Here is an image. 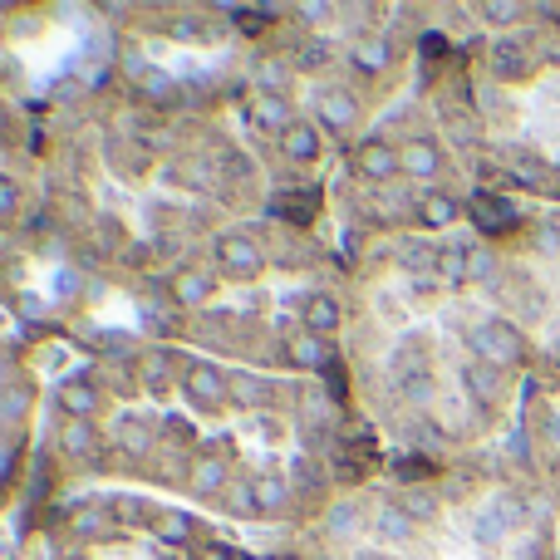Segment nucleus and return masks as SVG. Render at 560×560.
<instances>
[{
	"mask_svg": "<svg viewBox=\"0 0 560 560\" xmlns=\"http://www.w3.org/2000/svg\"><path fill=\"white\" fill-rule=\"evenodd\" d=\"M59 443H64V452H94V428L89 423H64V433H59Z\"/></svg>",
	"mask_w": 560,
	"mask_h": 560,
	"instance_id": "obj_23",
	"label": "nucleus"
},
{
	"mask_svg": "<svg viewBox=\"0 0 560 560\" xmlns=\"http://www.w3.org/2000/svg\"><path fill=\"white\" fill-rule=\"evenodd\" d=\"M300 315H305V330H310V335H330V330H339L335 295H310V300L300 305Z\"/></svg>",
	"mask_w": 560,
	"mask_h": 560,
	"instance_id": "obj_9",
	"label": "nucleus"
},
{
	"mask_svg": "<svg viewBox=\"0 0 560 560\" xmlns=\"http://www.w3.org/2000/svg\"><path fill=\"white\" fill-rule=\"evenodd\" d=\"M256 123H261V128H276V133H285L295 118H290V109H285V99H276V94H271V99H261V104H256Z\"/></svg>",
	"mask_w": 560,
	"mask_h": 560,
	"instance_id": "obj_18",
	"label": "nucleus"
},
{
	"mask_svg": "<svg viewBox=\"0 0 560 560\" xmlns=\"http://www.w3.org/2000/svg\"><path fill=\"white\" fill-rule=\"evenodd\" d=\"M354 168L364 172L369 182H389V177H403V153H398V143L369 138V143H359V153H354Z\"/></svg>",
	"mask_w": 560,
	"mask_h": 560,
	"instance_id": "obj_4",
	"label": "nucleus"
},
{
	"mask_svg": "<svg viewBox=\"0 0 560 560\" xmlns=\"http://www.w3.org/2000/svg\"><path fill=\"white\" fill-rule=\"evenodd\" d=\"M187 487L202 492V497H207V492H222L226 487V457H197L192 472H187Z\"/></svg>",
	"mask_w": 560,
	"mask_h": 560,
	"instance_id": "obj_10",
	"label": "nucleus"
},
{
	"mask_svg": "<svg viewBox=\"0 0 560 560\" xmlns=\"http://www.w3.org/2000/svg\"><path fill=\"white\" fill-rule=\"evenodd\" d=\"M182 393H187L197 408H222V403H231V393H226V374L222 369H212V364H187V374H182Z\"/></svg>",
	"mask_w": 560,
	"mask_h": 560,
	"instance_id": "obj_3",
	"label": "nucleus"
},
{
	"mask_svg": "<svg viewBox=\"0 0 560 560\" xmlns=\"http://www.w3.org/2000/svg\"><path fill=\"white\" fill-rule=\"evenodd\" d=\"M109 438H113V448H123L128 457H143L148 452V423L143 418H118Z\"/></svg>",
	"mask_w": 560,
	"mask_h": 560,
	"instance_id": "obj_12",
	"label": "nucleus"
},
{
	"mask_svg": "<svg viewBox=\"0 0 560 560\" xmlns=\"http://www.w3.org/2000/svg\"><path fill=\"white\" fill-rule=\"evenodd\" d=\"M217 261L226 266V276H241L251 280L256 271H261V246L251 241V236H241V231H231V236H222L217 241Z\"/></svg>",
	"mask_w": 560,
	"mask_h": 560,
	"instance_id": "obj_5",
	"label": "nucleus"
},
{
	"mask_svg": "<svg viewBox=\"0 0 560 560\" xmlns=\"http://www.w3.org/2000/svg\"><path fill=\"white\" fill-rule=\"evenodd\" d=\"M389 59H393V50L384 45V35H369V40H359V45H354V64H359L364 74H379Z\"/></svg>",
	"mask_w": 560,
	"mask_h": 560,
	"instance_id": "obj_15",
	"label": "nucleus"
},
{
	"mask_svg": "<svg viewBox=\"0 0 560 560\" xmlns=\"http://www.w3.org/2000/svg\"><path fill=\"white\" fill-rule=\"evenodd\" d=\"M15 212H20V187L0 177V222H15Z\"/></svg>",
	"mask_w": 560,
	"mask_h": 560,
	"instance_id": "obj_25",
	"label": "nucleus"
},
{
	"mask_svg": "<svg viewBox=\"0 0 560 560\" xmlns=\"http://www.w3.org/2000/svg\"><path fill=\"white\" fill-rule=\"evenodd\" d=\"M448 128L477 197L560 212V5H521L511 25H482L457 59Z\"/></svg>",
	"mask_w": 560,
	"mask_h": 560,
	"instance_id": "obj_1",
	"label": "nucleus"
},
{
	"mask_svg": "<svg viewBox=\"0 0 560 560\" xmlns=\"http://www.w3.org/2000/svg\"><path fill=\"white\" fill-rule=\"evenodd\" d=\"M320 118H325V128L344 133V128L354 123V99H349V94H325V99H320Z\"/></svg>",
	"mask_w": 560,
	"mask_h": 560,
	"instance_id": "obj_17",
	"label": "nucleus"
},
{
	"mask_svg": "<svg viewBox=\"0 0 560 560\" xmlns=\"http://www.w3.org/2000/svg\"><path fill=\"white\" fill-rule=\"evenodd\" d=\"M285 354H290V364H295V369H315V364H320V339H310V330H305L300 339H290V349H285Z\"/></svg>",
	"mask_w": 560,
	"mask_h": 560,
	"instance_id": "obj_21",
	"label": "nucleus"
},
{
	"mask_svg": "<svg viewBox=\"0 0 560 560\" xmlns=\"http://www.w3.org/2000/svg\"><path fill=\"white\" fill-rule=\"evenodd\" d=\"M192 560H231V556H226L222 546H202V551H197V556H192Z\"/></svg>",
	"mask_w": 560,
	"mask_h": 560,
	"instance_id": "obj_27",
	"label": "nucleus"
},
{
	"mask_svg": "<svg viewBox=\"0 0 560 560\" xmlns=\"http://www.w3.org/2000/svg\"><path fill=\"white\" fill-rule=\"evenodd\" d=\"M506 310L531 339L541 384L560 389V212H526L497 241Z\"/></svg>",
	"mask_w": 560,
	"mask_h": 560,
	"instance_id": "obj_2",
	"label": "nucleus"
},
{
	"mask_svg": "<svg viewBox=\"0 0 560 560\" xmlns=\"http://www.w3.org/2000/svg\"><path fill=\"white\" fill-rule=\"evenodd\" d=\"M207 295H212V276H202V271H177L172 276V300L177 305H197Z\"/></svg>",
	"mask_w": 560,
	"mask_h": 560,
	"instance_id": "obj_13",
	"label": "nucleus"
},
{
	"mask_svg": "<svg viewBox=\"0 0 560 560\" xmlns=\"http://www.w3.org/2000/svg\"><path fill=\"white\" fill-rule=\"evenodd\" d=\"M143 384H148V389H168L172 384V359L168 354H148V359H143Z\"/></svg>",
	"mask_w": 560,
	"mask_h": 560,
	"instance_id": "obj_22",
	"label": "nucleus"
},
{
	"mask_svg": "<svg viewBox=\"0 0 560 560\" xmlns=\"http://www.w3.org/2000/svg\"><path fill=\"white\" fill-rule=\"evenodd\" d=\"M374 526H379V536H389V541H408V536L418 531V526L408 521V511H403L398 502H393V506H384V511L374 516Z\"/></svg>",
	"mask_w": 560,
	"mask_h": 560,
	"instance_id": "obj_16",
	"label": "nucleus"
},
{
	"mask_svg": "<svg viewBox=\"0 0 560 560\" xmlns=\"http://www.w3.org/2000/svg\"><path fill=\"white\" fill-rule=\"evenodd\" d=\"M251 497H256V511H261V516H276V511H285V497H290V492H285L280 477H256V482H251Z\"/></svg>",
	"mask_w": 560,
	"mask_h": 560,
	"instance_id": "obj_14",
	"label": "nucleus"
},
{
	"mask_svg": "<svg viewBox=\"0 0 560 560\" xmlns=\"http://www.w3.org/2000/svg\"><path fill=\"white\" fill-rule=\"evenodd\" d=\"M109 526V516L99 511V506H79L74 516H69V536H94V531H104Z\"/></svg>",
	"mask_w": 560,
	"mask_h": 560,
	"instance_id": "obj_20",
	"label": "nucleus"
},
{
	"mask_svg": "<svg viewBox=\"0 0 560 560\" xmlns=\"http://www.w3.org/2000/svg\"><path fill=\"white\" fill-rule=\"evenodd\" d=\"M226 393H231L236 408H261L266 393H271V384L256 379V374H226Z\"/></svg>",
	"mask_w": 560,
	"mask_h": 560,
	"instance_id": "obj_11",
	"label": "nucleus"
},
{
	"mask_svg": "<svg viewBox=\"0 0 560 560\" xmlns=\"http://www.w3.org/2000/svg\"><path fill=\"white\" fill-rule=\"evenodd\" d=\"M153 531L168 541V546H177V541H187V531H192V521L182 516V511H158V521H153Z\"/></svg>",
	"mask_w": 560,
	"mask_h": 560,
	"instance_id": "obj_19",
	"label": "nucleus"
},
{
	"mask_svg": "<svg viewBox=\"0 0 560 560\" xmlns=\"http://www.w3.org/2000/svg\"><path fill=\"white\" fill-rule=\"evenodd\" d=\"M398 153H403V177H418V182H433L438 172L448 168V158H443V148L433 138H413Z\"/></svg>",
	"mask_w": 560,
	"mask_h": 560,
	"instance_id": "obj_6",
	"label": "nucleus"
},
{
	"mask_svg": "<svg viewBox=\"0 0 560 560\" xmlns=\"http://www.w3.org/2000/svg\"><path fill=\"white\" fill-rule=\"evenodd\" d=\"M25 413H30V389H20V384H15V389H0V418H5V423H15V418H25Z\"/></svg>",
	"mask_w": 560,
	"mask_h": 560,
	"instance_id": "obj_24",
	"label": "nucleus"
},
{
	"mask_svg": "<svg viewBox=\"0 0 560 560\" xmlns=\"http://www.w3.org/2000/svg\"><path fill=\"white\" fill-rule=\"evenodd\" d=\"M118 516H123V521H158V511H153V506L133 502V497H123V502H118Z\"/></svg>",
	"mask_w": 560,
	"mask_h": 560,
	"instance_id": "obj_26",
	"label": "nucleus"
},
{
	"mask_svg": "<svg viewBox=\"0 0 560 560\" xmlns=\"http://www.w3.org/2000/svg\"><path fill=\"white\" fill-rule=\"evenodd\" d=\"M59 408L69 413V423H89V418L99 413V389H94L89 379H64V389H59Z\"/></svg>",
	"mask_w": 560,
	"mask_h": 560,
	"instance_id": "obj_7",
	"label": "nucleus"
},
{
	"mask_svg": "<svg viewBox=\"0 0 560 560\" xmlns=\"http://www.w3.org/2000/svg\"><path fill=\"white\" fill-rule=\"evenodd\" d=\"M280 153H285L290 163H315V158H320V128L295 118V123L280 133Z\"/></svg>",
	"mask_w": 560,
	"mask_h": 560,
	"instance_id": "obj_8",
	"label": "nucleus"
}]
</instances>
